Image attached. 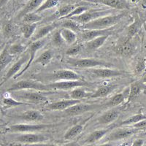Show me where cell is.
Instances as JSON below:
<instances>
[{
    "mask_svg": "<svg viewBox=\"0 0 146 146\" xmlns=\"http://www.w3.org/2000/svg\"><path fill=\"white\" fill-rule=\"evenodd\" d=\"M62 28L67 29L71 30L74 32H79V31L81 30V25L75 22V21L70 19V18L66 19L64 21H63V23H62Z\"/></svg>",
    "mask_w": 146,
    "mask_h": 146,
    "instance_id": "obj_35",
    "label": "cell"
},
{
    "mask_svg": "<svg viewBox=\"0 0 146 146\" xmlns=\"http://www.w3.org/2000/svg\"><path fill=\"white\" fill-rule=\"evenodd\" d=\"M145 58H140L137 61L135 68V73L139 75L143 71H145Z\"/></svg>",
    "mask_w": 146,
    "mask_h": 146,
    "instance_id": "obj_43",
    "label": "cell"
},
{
    "mask_svg": "<svg viewBox=\"0 0 146 146\" xmlns=\"http://www.w3.org/2000/svg\"><path fill=\"white\" fill-rule=\"evenodd\" d=\"M145 66H146V57H145ZM145 72H146V67H145Z\"/></svg>",
    "mask_w": 146,
    "mask_h": 146,
    "instance_id": "obj_57",
    "label": "cell"
},
{
    "mask_svg": "<svg viewBox=\"0 0 146 146\" xmlns=\"http://www.w3.org/2000/svg\"><path fill=\"white\" fill-rule=\"evenodd\" d=\"M142 26V21L138 17L135 18L134 23H131L129 27H128V36L129 38H131L133 36H135L140 29Z\"/></svg>",
    "mask_w": 146,
    "mask_h": 146,
    "instance_id": "obj_34",
    "label": "cell"
},
{
    "mask_svg": "<svg viewBox=\"0 0 146 146\" xmlns=\"http://www.w3.org/2000/svg\"><path fill=\"white\" fill-rule=\"evenodd\" d=\"M94 83H88L84 80H65V81H56L48 84L50 88L67 91L70 89H75L83 86H91Z\"/></svg>",
    "mask_w": 146,
    "mask_h": 146,
    "instance_id": "obj_5",
    "label": "cell"
},
{
    "mask_svg": "<svg viewBox=\"0 0 146 146\" xmlns=\"http://www.w3.org/2000/svg\"><path fill=\"white\" fill-rule=\"evenodd\" d=\"M145 84H143L141 81H136L134 82L131 84L129 88V96H128V101L133 100L139 94L142 90L145 88Z\"/></svg>",
    "mask_w": 146,
    "mask_h": 146,
    "instance_id": "obj_27",
    "label": "cell"
},
{
    "mask_svg": "<svg viewBox=\"0 0 146 146\" xmlns=\"http://www.w3.org/2000/svg\"><path fill=\"white\" fill-rule=\"evenodd\" d=\"M64 42V40L62 38V35H61V32H60V30H58L57 32H56L54 33V35H53V37H52V43L56 47H59L61 45H62Z\"/></svg>",
    "mask_w": 146,
    "mask_h": 146,
    "instance_id": "obj_45",
    "label": "cell"
},
{
    "mask_svg": "<svg viewBox=\"0 0 146 146\" xmlns=\"http://www.w3.org/2000/svg\"><path fill=\"white\" fill-rule=\"evenodd\" d=\"M0 146H1V145H0Z\"/></svg>",
    "mask_w": 146,
    "mask_h": 146,
    "instance_id": "obj_61",
    "label": "cell"
},
{
    "mask_svg": "<svg viewBox=\"0 0 146 146\" xmlns=\"http://www.w3.org/2000/svg\"><path fill=\"white\" fill-rule=\"evenodd\" d=\"M109 36L110 35H105V36H99V37H96V38L94 39V40L86 42V45L87 49H88L90 50H94L98 49V48H100V47L104 45V43L108 40Z\"/></svg>",
    "mask_w": 146,
    "mask_h": 146,
    "instance_id": "obj_26",
    "label": "cell"
},
{
    "mask_svg": "<svg viewBox=\"0 0 146 146\" xmlns=\"http://www.w3.org/2000/svg\"><path fill=\"white\" fill-rule=\"evenodd\" d=\"M9 2V0H0V9L3 7L7 2Z\"/></svg>",
    "mask_w": 146,
    "mask_h": 146,
    "instance_id": "obj_50",
    "label": "cell"
},
{
    "mask_svg": "<svg viewBox=\"0 0 146 146\" xmlns=\"http://www.w3.org/2000/svg\"><path fill=\"white\" fill-rule=\"evenodd\" d=\"M88 72H91L92 75L98 78H110L115 77L121 76L126 75V72L124 71L117 70H112L110 68H91L88 70Z\"/></svg>",
    "mask_w": 146,
    "mask_h": 146,
    "instance_id": "obj_10",
    "label": "cell"
},
{
    "mask_svg": "<svg viewBox=\"0 0 146 146\" xmlns=\"http://www.w3.org/2000/svg\"><path fill=\"white\" fill-rule=\"evenodd\" d=\"M83 130V126L82 125H75L71 127L68 131L65 133L64 138L66 140H70V139H74L75 137H78L80 135Z\"/></svg>",
    "mask_w": 146,
    "mask_h": 146,
    "instance_id": "obj_29",
    "label": "cell"
},
{
    "mask_svg": "<svg viewBox=\"0 0 146 146\" xmlns=\"http://www.w3.org/2000/svg\"><path fill=\"white\" fill-rule=\"evenodd\" d=\"M75 7H76V6L73 5H62V6H61V7L58 8V10H57V15L61 17L62 18H65V17H66V15H68Z\"/></svg>",
    "mask_w": 146,
    "mask_h": 146,
    "instance_id": "obj_38",
    "label": "cell"
},
{
    "mask_svg": "<svg viewBox=\"0 0 146 146\" xmlns=\"http://www.w3.org/2000/svg\"><path fill=\"white\" fill-rule=\"evenodd\" d=\"M82 102L81 100H65L50 103L46 105V110H65L73 105Z\"/></svg>",
    "mask_w": 146,
    "mask_h": 146,
    "instance_id": "obj_16",
    "label": "cell"
},
{
    "mask_svg": "<svg viewBox=\"0 0 146 146\" xmlns=\"http://www.w3.org/2000/svg\"><path fill=\"white\" fill-rule=\"evenodd\" d=\"M44 1L45 0H29L25 5V7H23V10L18 13V16H17L18 19H21L23 15H25L29 13L36 11L40 5L43 3Z\"/></svg>",
    "mask_w": 146,
    "mask_h": 146,
    "instance_id": "obj_19",
    "label": "cell"
},
{
    "mask_svg": "<svg viewBox=\"0 0 146 146\" xmlns=\"http://www.w3.org/2000/svg\"><path fill=\"white\" fill-rule=\"evenodd\" d=\"M67 64L73 67L76 68H96V66H110L111 64L108 62L102 61L96 58H69L67 59Z\"/></svg>",
    "mask_w": 146,
    "mask_h": 146,
    "instance_id": "obj_2",
    "label": "cell"
},
{
    "mask_svg": "<svg viewBox=\"0 0 146 146\" xmlns=\"http://www.w3.org/2000/svg\"><path fill=\"white\" fill-rule=\"evenodd\" d=\"M143 144H144V140L143 139H137L131 146H143Z\"/></svg>",
    "mask_w": 146,
    "mask_h": 146,
    "instance_id": "obj_49",
    "label": "cell"
},
{
    "mask_svg": "<svg viewBox=\"0 0 146 146\" xmlns=\"http://www.w3.org/2000/svg\"><path fill=\"white\" fill-rule=\"evenodd\" d=\"M25 1V0H18V2H19V3H22V2H23Z\"/></svg>",
    "mask_w": 146,
    "mask_h": 146,
    "instance_id": "obj_56",
    "label": "cell"
},
{
    "mask_svg": "<svg viewBox=\"0 0 146 146\" xmlns=\"http://www.w3.org/2000/svg\"><path fill=\"white\" fill-rule=\"evenodd\" d=\"M53 126L50 124H15L10 126L9 129L12 132L19 133H34L41 131L47 128Z\"/></svg>",
    "mask_w": 146,
    "mask_h": 146,
    "instance_id": "obj_8",
    "label": "cell"
},
{
    "mask_svg": "<svg viewBox=\"0 0 146 146\" xmlns=\"http://www.w3.org/2000/svg\"><path fill=\"white\" fill-rule=\"evenodd\" d=\"M64 146H80V144H78V143H75V142H72V143H67V144L65 145Z\"/></svg>",
    "mask_w": 146,
    "mask_h": 146,
    "instance_id": "obj_51",
    "label": "cell"
},
{
    "mask_svg": "<svg viewBox=\"0 0 146 146\" xmlns=\"http://www.w3.org/2000/svg\"><path fill=\"white\" fill-rule=\"evenodd\" d=\"M139 131V129L135 128H117L110 133L105 140L108 142L118 141L129 137Z\"/></svg>",
    "mask_w": 146,
    "mask_h": 146,
    "instance_id": "obj_6",
    "label": "cell"
},
{
    "mask_svg": "<svg viewBox=\"0 0 146 146\" xmlns=\"http://www.w3.org/2000/svg\"><path fill=\"white\" fill-rule=\"evenodd\" d=\"M87 10H88V8H87L86 7L78 6V7H75L68 15H66V16L64 18V19H68V18H72V17L77 16V15H80V14L83 13H85V12L87 11Z\"/></svg>",
    "mask_w": 146,
    "mask_h": 146,
    "instance_id": "obj_44",
    "label": "cell"
},
{
    "mask_svg": "<svg viewBox=\"0 0 146 146\" xmlns=\"http://www.w3.org/2000/svg\"><path fill=\"white\" fill-rule=\"evenodd\" d=\"M82 50V46L80 45H76L74 46L71 47L69 48L68 50H66V54L68 56H75V55L78 54Z\"/></svg>",
    "mask_w": 146,
    "mask_h": 146,
    "instance_id": "obj_46",
    "label": "cell"
},
{
    "mask_svg": "<svg viewBox=\"0 0 146 146\" xmlns=\"http://www.w3.org/2000/svg\"><path fill=\"white\" fill-rule=\"evenodd\" d=\"M16 140L23 144H35V143H43L48 140V137L41 134L24 133L18 135L16 137Z\"/></svg>",
    "mask_w": 146,
    "mask_h": 146,
    "instance_id": "obj_13",
    "label": "cell"
},
{
    "mask_svg": "<svg viewBox=\"0 0 146 146\" xmlns=\"http://www.w3.org/2000/svg\"><path fill=\"white\" fill-rule=\"evenodd\" d=\"M113 13L111 10H101V11H86L83 13L80 14L77 16H74L70 18V19L75 21L80 25H84L89 22L94 21L96 19L105 15H110Z\"/></svg>",
    "mask_w": 146,
    "mask_h": 146,
    "instance_id": "obj_4",
    "label": "cell"
},
{
    "mask_svg": "<svg viewBox=\"0 0 146 146\" xmlns=\"http://www.w3.org/2000/svg\"><path fill=\"white\" fill-rule=\"evenodd\" d=\"M21 19L25 23L32 24V23H35L41 21L42 16H40L38 13L32 12V13H29L26 14L25 15H23Z\"/></svg>",
    "mask_w": 146,
    "mask_h": 146,
    "instance_id": "obj_37",
    "label": "cell"
},
{
    "mask_svg": "<svg viewBox=\"0 0 146 146\" xmlns=\"http://www.w3.org/2000/svg\"><path fill=\"white\" fill-rule=\"evenodd\" d=\"M27 49V47L24 45H21L20 43H15L13 45L8 46V51L12 56H15V55L21 54L23 53Z\"/></svg>",
    "mask_w": 146,
    "mask_h": 146,
    "instance_id": "obj_40",
    "label": "cell"
},
{
    "mask_svg": "<svg viewBox=\"0 0 146 146\" xmlns=\"http://www.w3.org/2000/svg\"><path fill=\"white\" fill-rule=\"evenodd\" d=\"M16 27L13 23L8 22L6 23L3 27V35L6 38H10L15 34Z\"/></svg>",
    "mask_w": 146,
    "mask_h": 146,
    "instance_id": "obj_41",
    "label": "cell"
},
{
    "mask_svg": "<svg viewBox=\"0 0 146 146\" xmlns=\"http://www.w3.org/2000/svg\"><path fill=\"white\" fill-rule=\"evenodd\" d=\"M112 32L110 29L103 30H85L81 34V39L83 41L88 42L99 36L105 35H111Z\"/></svg>",
    "mask_w": 146,
    "mask_h": 146,
    "instance_id": "obj_17",
    "label": "cell"
},
{
    "mask_svg": "<svg viewBox=\"0 0 146 146\" xmlns=\"http://www.w3.org/2000/svg\"><path fill=\"white\" fill-rule=\"evenodd\" d=\"M134 50H135L134 45L130 42L129 40L123 42L122 43L119 44L115 48V51H116V53L121 55V56H131L134 53Z\"/></svg>",
    "mask_w": 146,
    "mask_h": 146,
    "instance_id": "obj_20",
    "label": "cell"
},
{
    "mask_svg": "<svg viewBox=\"0 0 146 146\" xmlns=\"http://www.w3.org/2000/svg\"><path fill=\"white\" fill-rule=\"evenodd\" d=\"M146 127V119L142 120V121H139L135 124L133 125V128L135 129H144Z\"/></svg>",
    "mask_w": 146,
    "mask_h": 146,
    "instance_id": "obj_47",
    "label": "cell"
},
{
    "mask_svg": "<svg viewBox=\"0 0 146 146\" xmlns=\"http://www.w3.org/2000/svg\"><path fill=\"white\" fill-rule=\"evenodd\" d=\"M100 107V105H88V104H84L83 102H80L70 107L68 109L65 110L64 114L67 116H75V115H78L94 110Z\"/></svg>",
    "mask_w": 146,
    "mask_h": 146,
    "instance_id": "obj_9",
    "label": "cell"
},
{
    "mask_svg": "<svg viewBox=\"0 0 146 146\" xmlns=\"http://www.w3.org/2000/svg\"><path fill=\"white\" fill-rule=\"evenodd\" d=\"M146 119V116L145 115L142 114V113H139V114L134 115L128 118L127 119L124 120L122 122L119 123L117 126L118 127H121V126H128V125H131V124H135L136 123L139 122V121H142V120Z\"/></svg>",
    "mask_w": 146,
    "mask_h": 146,
    "instance_id": "obj_30",
    "label": "cell"
},
{
    "mask_svg": "<svg viewBox=\"0 0 146 146\" xmlns=\"http://www.w3.org/2000/svg\"><path fill=\"white\" fill-rule=\"evenodd\" d=\"M88 1L94 3L106 5L108 7L116 10L129 9V5L126 2V0H88Z\"/></svg>",
    "mask_w": 146,
    "mask_h": 146,
    "instance_id": "obj_15",
    "label": "cell"
},
{
    "mask_svg": "<svg viewBox=\"0 0 146 146\" xmlns=\"http://www.w3.org/2000/svg\"><path fill=\"white\" fill-rule=\"evenodd\" d=\"M140 81H141L142 83H143V84H145V83H146V72H145V74L143 75V78H142V80H140Z\"/></svg>",
    "mask_w": 146,
    "mask_h": 146,
    "instance_id": "obj_53",
    "label": "cell"
},
{
    "mask_svg": "<svg viewBox=\"0 0 146 146\" xmlns=\"http://www.w3.org/2000/svg\"><path fill=\"white\" fill-rule=\"evenodd\" d=\"M36 28V23H32V24L24 23L21 27V33L23 35V36H24V38L29 39L33 35Z\"/></svg>",
    "mask_w": 146,
    "mask_h": 146,
    "instance_id": "obj_32",
    "label": "cell"
},
{
    "mask_svg": "<svg viewBox=\"0 0 146 146\" xmlns=\"http://www.w3.org/2000/svg\"><path fill=\"white\" fill-rule=\"evenodd\" d=\"M29 60V53L23 54V56H22L21 58H19V59H18V61L10 67V70L7 71V74L5 75V78H4V80L1 83L0 85H2L5 82L8 80L9 79H10V78H13V77L18 75V72L20 71V70L21 69L22 66L25 64L27 62H28Z\"/></svg>",
    "mask_w": 146,
    "mask_h": 146,
    "instance_id": "obj_14",
    "label": "cell"
},
{
    "mask_svg": "<svg viewBox=\"0 0 146 146\" xmlns=\"http://www.w3.org/2000/svg\"><path fill=\"white\" fill-rule=\"evenodd\" d=\"M141 5L143 8H146V0H142Z\"/></svg>",
    "mask_w": 146,
    "mask_h": 146,
    "instance_id": "obj_54",
    "label": "cell"
},
{
    "mask_svg": "<svg viewBox=\"0 0 146 146\" xmlns=\"http://www.w3.org/2000/svg\"><path fill=\"white\" fill-rule=\"evenodd\" d=\"M21 90H36L48 91L51 90L48 85L30 80H23L14 83L7 89L8 91H18Z\"/></svg>",
    "mask_w": 146,
    "mask_h": 146,
    "instance_id": "obj_3",
    "label": "cell"
},
{
    "mask_svg": "<svg viewBox=\"0 0 146 146\" xmlns=\"http://www.w3.org/2000/svg\"><path fill=\"white\" fill-rule=\"evenodd\" d=\"M125 100V95L123 93H119L114 95L112 97L110 101L108 102L107 105L110 107H116L118 105H121V103H123Z\"/></svg>",
    "mask_w": 146,
    "mask_h": 146,
    "instance_id": "obj_39",
    "label": "cell"
},
{
    "mask_svg": "<svg viewBox=\"0 0 146 146\" xmlns=\"http://www.w3.org/2000/svg\"><path fill=\"white\" fill-rule=\"evenodd\" d=\"M13 56L9 53L8 46L5 47L2 51L0 53V71L7 67V65L13 61Z\"/></svg>",
    "mask_w": 146,
    "mask_h": 146,
    "instance_id": "obj_25",
    "label": "cell"
},
{
    "mask_svg": "<svg viewBox=\"0 0 146 146\" xmlns=\"http://www.w3.org/2000/svg\"><path fill=\"white\" fill-rule=\"evenodd\" d=\"M91 94H88L86 92L85 90L83 88H76L70 92V96H71L72 100H82L85 98H88L89 97Z\"/></svg>",
    "mask_w": 146,
    "mask_h": 146,
    "instance_id": "obj_33",
    "label": "cell"
},
{
    "mask_svg": "<svg viewBox=\"0 0 146 146\" xmlns=\"http://www.w3.org/2000/svg\"><path fill=\"white\" fill-rule=\"evenodd\" d=\"M50 79L58 81L65 80H83L79 74L69 70H61L55 71L50 75Z\"/></svg>",
    "mask_w": 146,
    "mask_h": 146,
    "instance_id": "obj_11",
    "label": "cell"
},
{
    "mask_svg": "<svg viewBox=\"0 0 146 146\" xmlns=\"http://www.w3.org/2000/svg\"><path fill=\"white\" fill-rule=\"evenodd\" d=\"M4 48H5V47H4V45H0V53L2 51V50L4 49Z\"/></svg>",
    "mask_w": 146,
    "mask_h": 146,
    "instance_id": "obj_55",
    "label": "cell"
},
{
    "mask_svg": "<svg viewBox=\"0 0 146 146\" xmlns=\"http://www.w3.org/2000/svg\"><path fill=\"white\" fill-rule=\"evenodd\" d=\"M53 51L51 50H47L44 51L43 53L40 55L38 58L35 60V63L40 64L42 66H46L49 62H50V60L53 58Z\"/></svg>",
    "mask_w": 146,
    "mask_h": 146,
    "instance_id": "obj_31",
    "label": "cell"
},
{
    "mask_svg": "<svg viewBox=\"0 0 146 146\" xmlns=\"http://www.w3.org/2000/svg\"><path fill=\"white\" fill-rule=\"evenodd\" d=\"M109 129H99L94 131L90 135H88L86 139H85V143H88V144L96 143V142L100 140L102 138L104 137L109 132Z\"/></svg>",
    "mask_w": 146,
    "mask_h": 146,
    "instance_id": "obj_24",
    "label": "cell"
},
{
    "mask_svg": "<svg viewBox=\"0 0 146 146\" xmlns=\"http://www.w3.org/2000/svg\"></svg>",
    "mask_w": 146,
    "mask_h": 146,
    "instance_id": "obj_60",
    "label": "cell"
},
{
    "mask_svg": "<svg viewBox=\"0 0 146 146\" xmlns=\"http://www.w3.org/2000/svg\"><path fill=\"white\" fill-rule=\"evenodd\" d=\"M126 15L125 13L116 14V15H108L101 17L89 23L81 25V29L84 30H103L113 27L118 23Z\"/></svg>",
    "mask_w": 146,
    "mask_h": 146,
    "instance_id": "obj_1",
    "label": "cell"
},
{
    "mask_svg": "<svg viewBox=\"0 0 146 146\" xmlns=\"http://www.w3.org/2000/svg\"><path fill=\"white\" fill-rule=\"evenodd\" d=\"M58 2H59V0H45L43 3L40 5L39 8L35 13H39L43 12L46 10L53 8L58 5Z\"/></svg>",
    "mask_w": 146,
    "mask_h": 146,
    "instance_id": "obj_36",
    "label": "cell"
},
{
    "mask_svg": "<svg viewBox=\"0 0 146 146\" xmlns=\"http://www.w3.org/2000/svg\"><path fill=\"white\" fill-rule=\"evenodd\" d=\"M18 118L27 121H42L44 116L38 110H27V111H25L24 113H22Z\"/></svg>",
    "mask_w": 146,
    "mask_h": 146,
    "instance_id": "obj_21",
    "label": "cell"
},
{
    "mask_svg": "<svg viewBox=\"0 0 146 146\" xmlns=\"http://www.w3.org/2000/svg\"><path fill=\"white\" fill-rule=\"evenodd\" d=\"M117 86L115 85H106V86H101L97 88L94 93L90 95L89 98H102L105 97L108 94L111 93L112 91L116 88Z\"/></svg>",
    "mask_w": 146,
    "mask_h": 146,
    "instance_id": "obj_22",
    "label": "cell"
},
{
    "mask_svg": "<svg viewBox=\"0 0 146 146\" xmlns=\"http://www.w3.org/2000/svg\"><path fill=\"white\" fill-rule=\"evenodd\" d=\"M3 105L7 108H13V107H18L21 105H25V103L23 102L18 101V100H15V99L12 98V97H4L2 100Z\"/></svg>",
    "mask_w": 146,
    "mask_h": 146,
    "instance_id": "obj_42",
    "label": "cell"
},
{
    "mask_svg": "<svg viewBox=\"0 0 146 146\" xmlns=\"http://www.w3.org/2000/svg\"><path fill=\"white\" fill-rule=\"evenodd\" d=\"M1 113H2V111H1V109H0V115H1Z\"/></svg>",
    "mask_w": 146,
    "mask_h": 146,
    "instance_id": "obj_58",
    "label": "cell"
},
{
    "mask_svg": "<svg viewBox=\"0 0 146 146\" xmlns=\"http://www.w3.org/2000/svg\"><path fill=\"white\" fill-rule=\"evenodd\" d=\"M15 98L18 99V101L22 100L35 103V104L42 103L47 101L46 97L43 95H42L41 94L35 92V91H26V90L15 91Z\"/></svg>",
    "mask_w": 146,
    "mask_h": 146,
    "instance_id": "obj_7",
    "label": "cell"
},
{
    "mask_svg": "<svg viewBox=\"0 0 146 146\" xmlns=\"http://www.w3.org/2000/svg\"><path fill=\"white\" fill-rule=\"evenodd\" d=\"M99 146H115V145H113V143H112V142H108V143H103V144L100 145Z\"/></svg>",
    "mask_w": 146,
    "mask_h": 146,
    "instance_id": "obj_52",
    "label": "cell"
},
{
    "mask_svg": "<svg viewBox=\"0 0 146 146\" xmlns=\"http://www.w3.org/2000/svg\"><path fill=\"white\" fill-rule=\"evenodd\" d=\"M45 43V40L44 39H41V40H36V41H34L32 42V44L29 45V60L28 63H27V66L23 68V70H22L21 72H19L18 75H16L15 76V78H16L17 77H19L23 74V73L25 72L29 68V66H31L32 63L33 62L34 59H35V55H36V52L40 50V48L42 47L43 46Z\"/></svg>",
    "mask_w": 146,
    "mask_h": 146,
    "instance_id": "obj_12",
    "label": "cell"
},
{
    "mask_svg": "<svg viewBox=\"0 0 146 146\" xmlns=\"http://www.w3.org/2000/svg\"><path fill=\"white\" fill-rule=\"evenodd\" d=\"M121 146H125V145H121Z\"/></svg>",
    "mask_w": 146,
    "mask_h": 146,
    "instance_id": "obj_59",
    "label": "cell"
},
{
    "mask_svg": "<svg viewBox=\"0 0 146 146\" xmlns=\"http://www.w3.org/2000/svg\"><path fill=\"white\" fill-rule=\"evenodd\" d=\"M60 32H61V35L63 38L64 42H65L67 45H72L76 41L77 36L75 32L65 28H62L60 30Z\"/></svg>",
    "mask_w": 146,
    "mask_h": 146,
    "instance_id": "obj_28",
    "label": "cell"
},
{
    "mask_svg": "<svg viewBox=\"0 0 146 146\" xmlns=\"http://www.w3.org/2000/svg\"><path fill=\"white\" fill-rule=\"evenodd\" d=\"M57 26H58L57 23H51V24H49V25L45 26V27L40 28L37 30V32L35 33V35L32 36V41L34 42L43 39L46 35H48L50 32H52L53 30L56 28Z\"/></svg>",
    "mask_w": 146,
    "mask_h": 146,
    "instance_id": "obj_23",
    "label": "cell"
},
{
    "mask_svg": "<svg viewBox=\"0 0 146 146\" xmlns=\"http://www.w3.org/2000/svg\"><path fill=\"white\" fill-rule=\"evenodd\" d=\"M120 113L117 109H111L103 113L98 118V123L100 124H109L119 116Z\"/></svg>",
    "mask_w": 146,
    "mask_h": 146,
    "instance_id": "obj_18",
    "label": "cell"
},
{
    "mask_svg": "<svg viewBox=\"0 0 146 146\" xmlns=\"http://www.w3.org/2000/svg\"><path fill=\"white\" fill-rule=\"evenodd\" d=\"M17 146H58L54 144H50V143H35V144H23V145H19Z\"/></svg>",
    "mask_w": 146,
    "mask_h": 146,
    "instance_id": "obj_48",
    "label": "cell"
}]
</instances>
